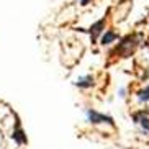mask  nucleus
I'll list each match as a JSON object with an SVG mask.
<instances>
[{
  "label": "nucleus",
  "instance_id": "obj_1",
  "mask_svg": "<svg viewBox=\"0 0 149 149\" xmlns=\"http://www.w3.org/2000/svg\"><path fill=\"white\" fill-rule=\"evenodd\" d=\"M87 116L88 120H90V123H108V125H111L113 126V118H110V116H105V115L98 113V111H95V110H87Z\"/></svg>",
  "mask_w": 149,
  "mask_h": 149
},
{
  "label": "nucleus",
  "instance_id": "obj_6",
  "mask_svg": "<svg viewBox=\"0 0 149 149\" xmlns=\"http://www.w3.org/2000/svg\"><path fill=\"white\" fill-rule=\"evenodd\" d=\"M139 100L141 102H148L149 100V87L146 90H141L139 92Z\"/></svg>",
  "mask_w": 149,
  "mask_h": 149
},
{
  "label": "nucleus",
  "instance_id": "obj_3",
  "mask_svg": "<svg viewBox=\"0 0 149 149\" xmlns=\"http://www.w3.org/2000/svg\"><path fill=\"white\" fill-rule=\"evenodd\" d=\"M103 28H105V18L98 20V22H97L95 25L90 28V35H92V40H97V36H98L102 31H103Z\"/></svg>",
  "mask_w": 149,
  "mask_h": 149
},
{
  "label": "nucleus",
  "instance_id": "obj_5",
  "mask_svg": "<svg viewBox=\"0 0 149 149\" xmlns=\"http://www.w3.org/2000/svg\"><path fill=\"white\" fill-rule=\"evenodd\" d=\"M115 40H118V35L113 33V31H107L103 35V38H102V44H110V43H113Z\"/></svg>",
  "mask_w": 149,
  "mask_h": 149
},
{
  "label": "nucleus",
  "instance_id": "obj_7",
  "mask_svg": "<svg viewBox=\"0 0 149 149\" xmlns=\"http://www.w3.org/2000/svg\"><path fill=\"white\" fill-rule=\"evenodd\" d=\"M88 2H90V0H80V5H87Z\"/></svg>",
  "mask_w": 149,
  "mask_h": 149
},
{
  "label": "nucleus",
  "instance_id": "obj_4",
  "mask_svg": "<svg viewBox=\"0 0 149 149\" xmlns=\"http://www.w3.org/2000/svg\"><path fill=\"white\" fill-rule=\"evenodd\" d=\"M75 85L80 88H87V87H92L93 85V77H90V75H85V77H80V79H77V82H75Z\"/></svg>",
  "mask_w": 149,
  "mask_h": 149
},
{
  "label": "nucleus",
  "instance_id": "obj_2",
  "mask_svg": "<svg viewBox=\"0 0 149 149\" xmlns=\"http://www.w3.org/2000/svg\"><path fill=\"white\" fill-rule=\"evenodd\" d=\"M133 118H134V121H136V123H139L141 126H143V130H144V131H148V133H149V118L146 116L144 113H143V111H141V113L133 115Z\"/></svg>",
  "mask_w": 149,
  "mask_h": 149
}]
</instances>
